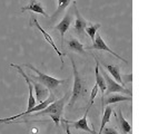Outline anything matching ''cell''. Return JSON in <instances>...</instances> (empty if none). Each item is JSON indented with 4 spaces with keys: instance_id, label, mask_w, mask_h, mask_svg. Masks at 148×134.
I'll return each instance as SVG.
<instances>
[{
    "instance_id": "6da1fadb",
    "label": "cell",
    "mask_w": 148,
    "mask_h": 134,
    "mask_svg": "<svg viewBox=\"0 0 148 134\" xmlns=\"http://www.w3.org/2000/svg\"><path fill=\"white\" fill-rule=\"evenodd\" d=\"M68 96L69 94H66L65 96L62 98H60L58 101H55L52 102L50 105H48L46 108L39 111L36 114H30L31 117H37V116H41V115H49L50 117L52 119V121L55 122L56 126L59 125V122H60V117L62 115V112H64V107L67 103V99H68Z\"/></svg>"
},
{
    "instance_id": "7a4b0ae2",
    "label": "cell",
    "mask_w": 148,
    "mask_h": 134,
    "mask_svg": "<svg viewBox=\"0 0 148 134\" xmlns=\"http://www.w3.org/2000/svg\"><path fill=\"white\" fill-rule=\"evenodd\" d=\"M11 66L15 67L16 69L21 74V76L25 78V81L27 83V85H28V87H29V99H28V107H27V111L26 112H22L20 114H18V115H15V116H11V117H7V119H0V123H3V122H8V121H12V119H19V117H22V116H27L28 114H29V111L31 108H34L35 106H36V103H37V101H36V98L34 96V84L31 82V79H30L29 75H27L25 72H23V69L21 68V66H19V65H15V64H11Z\"/></svg>"
},
{
    "instance_id": "3957f363",
    "label": "cell",
    "mask_w": 148,
    "mask_h": 134,
    "mask_svg": "<svg viewBox=\"0 0 148 134\" xmlns=\"http://www.w3.org/2000/svg\"><path fill=\"white\" fill-rule=\"evenodd\" d=\"M25 67H29L31 70H34L37 76H35V75H32L30 78L31 79H35V81H38V82L40 83V84H42L45 85L46 87H48V88L50 89V90H53V89H56L59 85H61L62 83H65L66 81L65 79H58V78H55V77H52V76H49V75L45 74L42 72H40L39 69H37L35 66H32V65H30V64H25L23 65Z\"/></svg>"
},
{
    "instance_id": "277c9868",
    "label": "cell",
    "mask_w": 148,
    "mask_h": 134,
    "mask_svg": "<svg viewBox=\"0 0 148 134\" xmlns=\"http://www.w3.org/2000/svg\"><path fill=\"white\" fill-rule=\"evenodd\" d=\"M70 61H71V65H73V72H74V88H73V94H71V98L68 103V106L71 107L73 105L76 103L77 99H79V97L82 96L85 92L84 89V84H82V81L80 78V75H79V72L77 69V66H76V63H75L74 58L70 57Z\"/></svg>"
},
{
    "instance_id": "5b68a950",
    "label": "cell",
    "mask_w": 148,
    "mask_h": 134,
    "mask_svg": "<svg viewBox=\"0 0 148 134\" xmlns=\"http://www.w3.org/2000/svg\"><path fill=\"white\" fill-rule=\"evenodd\" d=\"M29 26H30V27H35V28H37V29L39 30L41 34H42V36H44V38L46 39V41H47L48 44L51 46L52 48H53V50L57 52V54H58V56L60 57V59H61V68H62V67H64V59H62V57L65 56V54H64V52H61L59 49H58V47L56 46V44H55V41H53L52 37L49 35V34H48V32H47V31H46V30L44 29V28H42V27H41V26H40V25H39L37 18H36L35 16H31V17H30Z\"/></svg>"
},
{
    "instance_id": "8992f818",
    "label": "cell",
    "mask_w": 148,
    "mask_h": 134,
    "mask_svg": "<svg viewBox=\"0 0 148 134\" xmlns=\"http://www.w3.org/2000/svg\"><path fill=\"white\" fill-rule=\"evenodd\" d=\"M101 74L104 76L105 81H106V84H107V89H106V95H110L111 93H124V94H127L129 96H132V92L129 89H127L125 86L120 85L117 81H114L111 79L109 75L106 74L104 69L101 70Z\"/></svg>"
},
{
    "instance_id": "52a82bcc",
    "label": "cell",
    "mask_w": 148,
    "mask_h": 134,
    "mask_svg": "<svg viewBox=\"0 0 148 134\" xmlns=\"http://www.w3.org/2000/svg\"><path fill=\"white\" fill-rule=\"evenodd\" d=\"M71 22H73V12H71V10L69 9L66 12L65 17L62 18V20H61L58 25L55 26V29L60 32V36H61V40H60V41H61V44H64L65 34L69 30L70 26H71Z\"/></svg>"
},
{
    "instance_id": "ba28073f",
    "label": "cell",
    "mask_w": 148,
    "mask_h": 134,
    "mask_svg": "<svg viewBox=\"0 0 148 134\" xmlns=\"http://www.w3.org/2000/svg\"><path fill=\"white\" fill-rule=\"evenodd\" d=\"M73 9H74L75 11V16H76V19H75V31L78 34V35H80V36H84V31L86 29V27H87V25H88V21L80 15V12H79V10H78V8H77V5H76V2H73Z\"/></svg>"
},
{
    "instance_id": "9c48e42d",
    "label": "cell",
    "mask_w": 148,
    "mask_h": 134,
    "mask_svg": "<svg viewBox=\"0 0 148 134\" xmlns=\"http://www.w3.org/2000/svg\"><path fill=\"white\" fill-rule=\"evenodd\" d=\"M88 49H97V50H106V52H110L111 55H114L115 57H117L118 59L123 60L124 63H128L126 59H124L123 57H120L118 54H116V52H114V50H111L110 48L106 45V43H105L104 40H103V38H101V36L97 32L96 34V38H95V40H94V44H92V46H90V47H88Z\"/></svg>"
},
{
    "instance_id": "30bf717a",
    "label": "cell",
    "mask_w": 148,
    "mask_h": 134,
    "mask_svg": "<svg viewBox=\"0 0 148 134\" xmlns=\"http://www.w3.org/2000/svg\"><path fill=\"white\" fill-rule=\"evenodd\" d=\"M95 61H96V67H95V76H96V84L99 86V89L101 92V103H103V112L105 110V93H106V89H107V84H106V81H105L104 76L100 73L99 70V61L95 57Z\"/></svg>"
},
{
    "instance_id": "8fae6325",
    "label": "cell",
    "mask_w": 148,
    "mask_h": 134,
    "mask_svg": "<svg viewBox=\"0 0 148 134\" xmlns=\"http://www.w3.org/2000/svg\"><path fill=\"white\" fill-rule=\"evenodd\" d=\"M90 105L88 106V108L86 110V113H85V115L82 116L80 119H78V121H74V122H68L69 123V125L70 126H73L74 128L76 130H82V131H85V132H88L89 134H97L95 132V130H92V128H90L88 125V121H87V116H88V112L90 110Z\"/></svg>"
},
{
    "instance_id": "7c38bea8",
    "label": "cell",
    "mask_w": 148,
    "mask_h": 134,
    "mask_svg": "<svg viewBox=\"0 0 148 134\" xmlns=\"http://www.w3.org/2000/svg\"><path fill=\"white\" fill-rule=\"evenodd\" d=\"M30 79H31V78H30ZM31 82H32L34 87H35V94H36V101H37V102L40 103V102H42L46 98L49 97V95H50L49 90H50V89L48 88V87H46L45 85L40 84V83H37L35 79H31Z\"/></svg>"
},
{
    "instance_id": "4fadbf2b",
    "label": "cell",
    "mask_w": 148,
    "mask_h": 134,
    "mask_svg": "<svg viewBox=\"0 0 148 134\" xmlns=\"http://www.w3.org/2000/svg\"><path fill=\"white\" fill-rule=\"evenodd\" d=\"M23 11H32V12H36V14H40V15L45 16L47 18H49L48 14L45 11L44 7L40 2H38L37 0H30L29 5L28 6H25L21 8V12Z\"/></svg>"
},
{
    "instance_id": "5bb4252c",
    "label": "cell",
    "mask_w": 148,
    "mask_h": 134,
    "mask_svg": "<svg viewBox=\"0 0 148 134\" xmlns=\"http://www.w3.org/2000/svg\"><path fill=\"white\" fill-rule=\"evenodd\" d=\"M105 68L110 73V75L115 78V81H117V82L120 84V85H123L124 86V79L121 78V75H120V67L118 65H105Z\"/></svg>"
},
{
    "instance_id": "9a60e30c",
    "label": "cell",
    "mask_w": 148,
    "mask_h": 134,
    "mask_svg": "<svg viewBox=\"0 0 148 134\" xmlns=\"http://www.w3.org/2000/svg\"><path fill=\"white\" fill-rule=\"evenodd\" d=\"M124 101H133V97L132 96H125V95H120V94H110L109 96L106 98L105 101V104L109 105V104H115V103H118V102H124Z\"/></svg>"
},
{
    "instance_id": "2e32d148",
    "label": "cell",
    "mask_w": 148,
    "mask_h": 134,
    "mask_svg": "<svg viewBox=\"0 0 148 134\" xmlns=\"http://www.w3.org/2000/svg\"><path fill=\"white\" fill-rule=\"evenodd\" d=\"M67 44L69 46L70 49H73L74 52H78V54H82V55H86L87 52L85 50V46L78 40V39H75V38H71L67 41Z\"/></svg>"
},
{
    "instance_id": "e0dca14e",
    "label": "cell",
    "mask_w": 148,
    "mask_h": 134,
    "mask_svg": "<svg viewBox=\"0 0 148 134\" xmlns=\"http://www.w3.org/2000/svg\"><path fill=\"white\" fill-rule=\"evenodd\" d=\"M100 23H91V22H88V25H87V27H86V34L88 35L90 39L94 41L95 40V38H96V34L98 32V29L100 28Z\"/></svg>"
},
{
    "instance_id": "ac0fdd59",
    "label": "cell",
    "mask_w": 148,
    "mask_h": 134,
    "mask_svg": "<svg viewBox=\"0 0 148 134\" xmlns=\"http://www.w3.org/2000/svg\"><path fill=\"white\" fill-rule=\"evenodd\" d=\"M111 112H112V108H111L110 106H107V107L104 110V115H103V119H101V124H100V128H99V132H98V134L103 133V131H104L106 123H108V122H109V119H110Z\"/></svg>"
},
{
    "instance_id": "d6986e66",
    "label": "cell",
    "mask_w": 148,
    "mask_h": 134,
    "mask_svg": "<svg viewBox=\"0 0 148 134\" xmlns=\"http://www.w3.org/2000/svg\"><path fill=\"white\" fill-rule=\"evenodd\" d=\"M117 119H118L119 124H120V127L123 128V131L127 134L130 133V132H132V126H130V124L128 123V121L124 117V115H123V113H121L120 110H119V112H118V116H117Z\"/></svg>"
},
{
    "instance_id": "ffe728a7",
    "label": "cell",
    "mask_w": 148,
    "mask_h": 134,
    "mask_svg": "<svg viewBox=\"0 0 148 134\" xmlns=\"http://www.w3.org/2000/svg\"><path fill=\"white\" fill-rule=\"evenodd\" d=\"M70 1H71V0H58V7H57L56 12H55L53 16L51 17V19H55L57 16L60 15V14L70 5Z\"/></svg>"
},
{
    "instance_id": "44dd1931",
    "label": "cell",
    "mask_w": 148,
    "mask_h": 134,
    "mask_svg": "<svg viewBox=\"0 0 148 134\" xmlns=\"http://www.w3.org/2000/svg\"><path fill=\"white\" fill-rule=\"evenodd\" d=\"M98 89H99V86L95 84V86L92 87V90H91V94H90V106L94 105V102H95V98H96L97 94H98Z\"/></svg>"
},
{
    "instance_id": "7402d4cb",
    "label": "cell",
    "mask_w": 148,
    "mask_h": 134,
    "mask_svg": "<svg viewBox=\"0 0 148 134\" xmlns=\"http://www.w3.org/2000/svg\"><path fill=\"white\" fill-rule=\"evenodd\" d=\"M103 132L105 134H119L115 128H111V127H106V128H104Z\"/></svg>"
},
{
    "instance_id": "603a6c76",
    "label": "cell",
    "mask_w": 148,
    "mask_h": 134,
    "mask_svg": "<svg viewBox=\"0 0 148 134\" xmlns=\"http://www.w3.org/2000/svg\"><path fill=\"white\" fill-rule=\"evenodd\" d=\"M62 123L65 124V127H66V132H67V134H71V132H70V125H69L68 121H66V119H62Z\"/></svg>"
}]
</instances>
